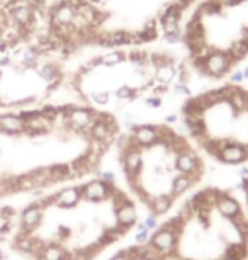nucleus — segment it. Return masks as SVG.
<instances>
[{"instance_id": "obj_3", "label": "nucleus", "mask_w": 248, "mask_h": 260, "mask_svg": "<svg viewBox=\"0 0 248 260\" xmlns=\"http://www.w3.org/2000/svg\"><path fill=\"white\" fill-rule=\"evenodd\" d=\"M179 41L194 75L225 80L248 60V0H201Z\"/></svg>"}, {"instance_id": "obj_15", "label": "nucleus", "mask_w": 248, "mask_h": 260, "mask_svg": "<svg viewBox=\"0 0 248 260\" xmlns=\"http://www.w3.org/2000/svg\"><path fill=\"white\" fill-rule=\"evenodd\" d=\"M172 206V199L168 196H158L152 201V208L155 214H165Z\"/></svg>"}, {"instance_id": "obj_6", "label": "nucleus", "mask_w": 248, "mask_h": 260, "mask_svg": "<svg viewBox=\"0 0 248 260\" xmlns=\"http://www.w3.org/2000/svg\"><path fill=\"white\" fill-rule=\"evenodd\" d=\"M0 133L7 136H22L24 133V121L19 116V112H7V114H0Z\"/></svg>"}, {"instance_id": "obj_7", "label": "nucleus", "mask_w": 248, "mask_h": 260, "mask_svg": "<svg viewBox=\"0 0 248 260\" xmlns=\"http://www.w3.org/2000/svg\"><path fill=\"white\" fill-rule=\"evenodd\" d=\"M109 194H113V189H111L109 184H105L104 180H90L87 182L84 187H82V196L87 201H104L109 198Z\"/></svg>"}, {"instance_id": "obj_8", "label": "nucleus", "mask_w": 248, "mask_h": 260, "mask_svg": "<svg viewBox=\"0 0 248 260\" xmlns=\"http://www.w3.org/2000/svg\"><path fill=\"white\" fill-rule=\"evenodd\" d=\"M152 245H153V248H157L162 255L172 253L175 250V247H177V235L162 228L160 232H157L153 235Z\"/></svg>"}, {"instance_id": "obj_14", "label": "nucleus", "mask_w": 248, "mask_h": 260, "mask_svg": "<svg viewBox=\"0 0 248 260\" xmlns=\"http://www.w3.org/2000/svg\"><path fill=\"white\" fill-rule=\"evenodd\" d=\"M194 177L191 175H186V174H177L175 177L172 179V194L173 196H179V194H184L186 190L191 189V185L194 184Z\"/></svg>"}, {"instance_id": "obj_11", "label": "nucleus", "mask_w": 248, "mask_h": 260, "mask_svg": "<svg viewBox=\"0 0 248 260\" xmlns=\"http://www.w3.org/2000/svg\"><path fill=\"white\" fill-rule=\"evenodd\" d=\"M216 208L223 216H226V218H230V219L233 216L240 214V203H238L236 199H233L230 196H225V194H221V198L218 199Z\"/></svg>"}, {"instance_id": "obj_17", "label": "nucleus", "mask_w": 248, "mask_h": 260, "mask_svg": "<svg viewBox=\"0 0 248 260\" xmlns=\"http://www.w3.org/2000/svg\"><path fill=\"white\" fill-rule=\"evenodd\" d=\"M148 232H150V230H148L147 226H145V224H141V226L138 228V233H136V237H134L136 243H138V245L147 243V240H148Z\"/></svg>"}, {"instance_id": "obj_19", "label": "nucleus", "mask_w": 248, "mask_h": 260, "mask_svg": "<svg viewBox=\"0 0 248 260\" xmlns=\"http://www.w3.org/2000/svg\"><path fill=\"white\" fill-rule=\"evenodd\" d=\"M143 224H145V226H147L148 230L155 228V226H157V216H148L147 221H145Z\"/></svg>"}, {"instance_id": "obj_13", "label": "nucleus", "mask_w": 248, "mask_h": 260, "mask_svg": "<svg viewBox=\"0 0 248 260\" xmlns=\"http://www.w3.org/2000/svg\"><path fill=\"white\" fill-rule=\"evenodd\" d=\"M136 209H134V206L133 204H124V206H121V208L116 211V219H118V223L121 224L123 228H128L131 226L134 221H136Z\"/></svg>"}, {"instance_id": "obj_12", "label": "nucleus", "mask_w": 248, "mask_h": 260, "mask_svg": "<svg viewBox=\"0 0 248 260\" xmlns=\"http://www.w3.org/2000/svg\"><path fill=\"white\" fill-rule=\"evenodd\" d=\"M36 255H38V260H65L66 250L63 248L61 245L48 243V245H43Z\"/></svg>"}, {"instance_id": "obj_4", "label": "nucleus", "mask_w": 248, "mask_h": 260, "mask_svg": "<svg viewBox=\"0 0 248 260\" xmlns=\"http://www.w3.org/2000/svg\"><path fill=\"white\" fill-rule=\"evenodd\" d=\"M187 136L212 158L230 146L248 151V87L223 82L191 94L181 106Z\"/></svg>"}, {"instance_id": "obj_2", "label": "nucleus", "mask_w": 248, "mask_h": 260, "mask_svg": "<svg viewBox=\"0 0 248 260\" xmlns=\"http://www.w3.org/2000/svg\"><path fill=\"white\" fill-rule=\"evenodd\" d=\"M192 77L182 51L157 45L94 51L68 73L65 85L82 104L131 117L136 107L158 111L165 102L186 99Z\"/></svg>"}, {"instance_id": "obj_16", "label": "nucleus", "mask_w": 248, "mask_h": 260, "mask_svg": "<svg viewBox=\"0 0 248 260\" xmlns=\"http://www.w3.org/2000/svg\"><path fill=\"white\" fill-rule=\"evenodd\" d=\"M231 224L235 228V232H238L241 235V238H246L248 237V218L243 214H236L231 218Z\"/></svg>"}, {"instance_id": "obj_1", "label": "nucleus", "mask_w": 248, "mask_h": 260, "mask_svg": "<svg viewBox=\"0 0 248 260\" xmlns=\"http://www.w3.org/2000/svg\"><path fill=\"white\" fill-rule=\"evenodd\" d=\"M201 0H51L46 38L70 60L82 51L157 46L175 41Z\"/></svg>"}, {"instance_id": "obj_5", "label": "nucleus", "mask_w": 248, "mask_h": 260, "mask_svg": "<svg viewBox=\"0 0 248 260\" xmlns=\"http://www.w3.org/2000/svg\"><path fill=\"white\" fill-rule=\"evenodd\" d=\"M43 209L45 208L41 206V203H34L31 206H27L26 209H22L21 216H19L22 232L32 233L34 230L40 226L41 221H43Z\"/></svg>"}, {"instance_id": "obj_10", "label": "nucleus", "mask_w": 248, "mask_h": 260, "mask_svg": "<svg viewBox=\"0 0 248 260\" xmlns=\"http://www.w3.org/2000/svg\"><path fill=\"white\" fill-rule=\"evenodd\" d=\"M41 247L43 245L38 243L36 240L31 237V233H26V232L19 233L16 240H14V248L22 253H38Z\"/></svg>"}, {"instance_id": "obj_9", "label": "nucleus", "mask_w": 248, "mask_h": 260, "mask_svg": "<svg viewBox=\"0 0 248 260\" xmlns=\"http://www.w3.org/2000/svg\"><path fill=\"white\" fill-rule=\"evenodd\" d=\"M82 198V187H65L60 192L55 194V204L61 208H72L80 201Z\"/></svg>"}, {"instance_id": "obj_20", "label": "nucleus", "mask_w": 248, "mask_h": 260, "mask_svg": "<svg viewBox=\"0 0 248 260\" xmlns=\"http://www.w3.org/2000/svg\"><path fill=\"white\" fill-rule=\"evenodd\" d=\"M111 260H131V258H129L124 252H121V253H118V255H114V257L111 258Z\"/></svg>"}, {"instance_id": "obj_18", "label": "nucleus", "mask_w": 248, "mask_h": 260, "mask_svg": "<svg viewBox=\"0 0 248 260\" xmlns=\"http://www.w3.org/2000/svg\"><path fill=\"white\" fill-rule=\"evenodd\" d=\"M100 180H104L105 184L113 185L116 182V177H114L113 172H102V174H100Z\"/></svg>"}]
</instances>
